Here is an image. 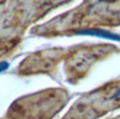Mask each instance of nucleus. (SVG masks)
<instances>
[{"label":"nucleus","mask_w":120,"mask_h":119,"mask_svg":"<svg viewBox=\"0 0 120 119\" xmlns=\"http://www.w3.org/2000/svg\"><path fill=\"white\" fill-rule=\"evenodd\" d=\"M120 24V0H86L79 9L70 15L57 18L44 29H37L41 34L76 32L81 27H117Z\"/></svg>","instance_id":"obj_1"},{"label":"nucleus","mask_w":120,"mask_h":119,"mask_svg":"<svg viewBox=\"0 0 120 119\" xmlns=\"http://www.w3.org/2000/svg\"><path fill=\"white\" fill-rule=\"evenodd\" d=\"M63 90H47L29 97L19 99L3 119H51L68 102Z\"/></svg>","instance_id":"obj_2"},{"label":"nucleus","mask_w":120,"mask_h":119,"mask_svg":"<svg viewBox=\"0 0 120 119\" xmlns=\"http://www.w3.org/2000/svg\"><path fill=\"white\" fill-rule=\"evenodd\" d=\"M113 119H120V116H117V118H113Z\"/></svg>","instance_id":"obj_6"},{"label":"nucleus","mask_w":120,"mask_h":119,"mask_svg":"<svg viewBox=\"0 0 120 119\" xmlns=\"http://www.w3.org/2000/svg\"><path fill=\"white\" fill-rule=\"evenodd\" d=\"M120 107V79L109 82L78 100L63 119H97Z\"/></svg>","instance_id":"obj_3"},{"label":"nucleus","mask_w":120,"mask_h":119,"mask_svg":"<svg viewBox=\"0 0 120 119\" xmlns=\"http://www.w3.org/2000/svg\"><path fill=\"white\" fill-rule=\"evenodd\" d=\"M116 47L114 46H88L85 49L79 47V50L73 52V55L70 56L66 71H68L69 79L70 81H76L82 78L86 74V71L89 69V66L97 62L98 59L109 56L110 53L114 52Z\"/></svg>","instance_id":"obj_4"},{"label":"nucleus","mask_w":120,"mask_h":119,"mask_svg":"<svg viewBox=\"0 0 120 119\" xmlns=\"http://www.w3.org/2000/svg\"><path fill=\"white\" fill-rule=\"evenodd\" d=\"M62 55H64L63 50H50L38 53V55L26 59V62L22 63L21 71L22 74H35L37 71H49L53 66H56Z\"/></svg>","instance_id":"obj_5"}]
</instances>
